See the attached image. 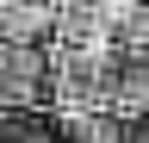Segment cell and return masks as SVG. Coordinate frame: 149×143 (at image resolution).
Listing matches in <instances>:
<instances>
[{
  "mask_svg": "<svg viewBox=\"0 0 149 143\" xmlns=\"http://www.w3.org/2000/svg\"><path fill=\"white\" fill-rule=\"evenodd\" d=\"M50 87H56L62 112L112 106V56H93V50H74V44H50Z\"/></svg>",
  "mask_w": 149,
  "mask_h": 143,
  "instance_id": "cell-1",
  "label": "cell"
},
{
  "mask_svg": "<svg viewBox=\"0 0 149 143\" xmlns=\"http://www.w3.org/2000/svg\"><path fill=\"white\" fill-rule=\"evenodd\" d=\"M44 87H50V50H37V44H0V106H6V112L37 106Z\"/></svg>",
  "mask_w": 149,
  "mask_h": 143,
  "instance_id": "cell-2",
  "label": "cell"
},
{
  "mask_svg": "<svg viewBox=\"0 0 149 143\" xmlns=\"http://www.w3.org/2000/svg\"><path fill=\"white\" fill-rule=\"evenodd\" d=\"M56 0H0V44H37L44 31H56Z\"/></svg>",
  "mask_w": 149,
  "mask_h": 143,
  "instance_id": "cell-3",
  "label": "cell"
},
{
  "mask_svg": "<svg viewBox=\"0 0 149 143\" xmlns=\"http://www.w3.org/2000/svg\"><path fill=\"white\" fill-rule=\"evenodd\" d=\"M62 137L68 143H124V118L112 106H74V112H62Z\"/></svg>",
  "mask_w": 149,
  "mask_h": 143,
  "instance_id": "cell-4",
  "label": "cell"
},
{
  "mask_svg": "<svg viewBox=\"0 0 149 143\" xmlns=\"http://www.w3.org/2000/svg\"><path fill=\"white\" fill-rule=\"evenodd\" d=\"M0 143H50V137L37 131V124H25V118H6L0 124Z\"/></svg>",
  "mask_w": 149,
  "mask_h": 143,
  "instance_id": "cell-5",
  "label": "cell"
}]
</instances>
